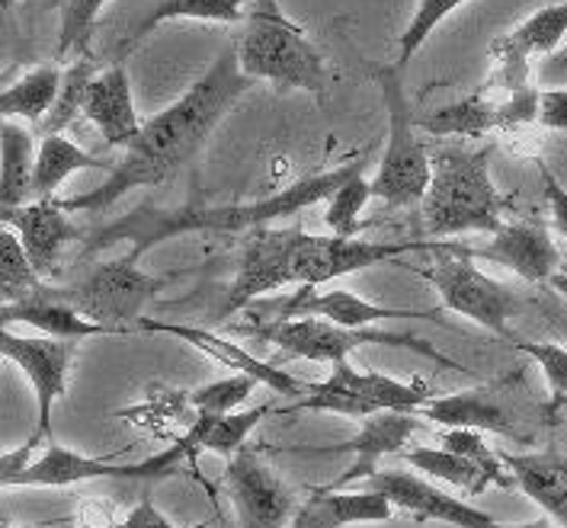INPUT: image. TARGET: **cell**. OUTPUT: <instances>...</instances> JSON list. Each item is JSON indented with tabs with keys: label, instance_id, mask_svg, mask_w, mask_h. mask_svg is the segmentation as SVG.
<instances>
[{
	"label": "cell",
	"instance_id": "cell-5",
	"mask_svg": "<svg viewBox=\"0 0 567 528\" xmlns=\"http://www.w3.org/2000/svg\"><path fill=\"white\" fill-rule=\"evenodd\" d=\"M238 333H247L260 343L276 346L279 355H289V359H308V362H324L333 365L340 359H347L350 352L359 346H394V350L417 352L426 355L430 362H440L452 372H465L455 359H449L440 350H433L426 340L411 337V333H389V330H372V327H362V330H350V327H340V323L324 321V318H289V321H260L257 327H244Z\"/></svg>",
	"mask_w": 567,
	"mask_h": 528
},
{
	"label": "cell",
	"instance_id": "cell-25",
	"mask_svg": "<svg viewBox=\"0 0 567 528\" xmlns=\"http://www.w3.org/2000/svg\"><path fill=\"white\" fill-rule=\"evenodd\" d=\"M0 323L3 327H32L42 337H55V340H87V337H113L106 327L81 318L71 304H64L55 289L42 286V292L32 294L27 301L17 304H3L0 308Z\"/></svg>",
	"mask_w": 567,
	"mask_h": 528
},
{
	"label": "cell",
	"instance_id": "cell-44",
	"mask_svg": "<svg viewBox=\"0 0 567 528\" xmlns=\"http://www.w3.org/2000/svg\"><path fill=\"white\" fill-rule=\"evenodd\" d=\"M116 528H177L154 503L148 499H142L122 522H116Z\"/></svg>",
	"mask_w": 567,
	"mask_h": 528
},
{
	"label": "cell",
	"instance_id": "cell-9",
	"mask_svg": "<svg viewBox=\"0 0 567 528\" xmlns=\"http://www.w3.org/2000/svg\"><path fill=\"white\" fill-rule=\"evenodd\" d=\"M443 250H446V257H440V263L417 269L420 279H426L440 292L449 311H455L468 321L481 323L484 330L516 343L519 337L509 327V321L523 308V298L516 294V289H509L507 282L491 279L484 269L472 263L468 247L446 244Z\"/></svg>",
	"mask_w": 567,
	"mask_h": 528
},
{
	"label": "cell",
	"instance_id": "cell-19",
	"mask_svg": "<svg viewBox=\"0 0 567 528\" xmlns=\"http://www.w3.org/2000/svg\"><path fill=\"white\" fill-rule=\"evenodd\" d=\"M468 257L475 260H491L497 266H507L509 272H516L526 282H548L555 276V269L565 263L558 244L551 240L548 228L538 221H513L501 225L494 231V240L468 250Z\"/></svg>",
	"mask_w": 567,
	"mask_h": 528
},
{
	"label": "cell",
	"instance_id": "cell-20",
	"mask_svg": "<svg viewBox=\"0 0 567 528\" xmlns=\"http://www.w3.org/2000/svg\"><path fill=\"white\" fill-rule=\"evenodd\" d=\"M420 429L417 413H375V416H365L362 420V429H359L353 439H347L337 448H324V452H350L353 455V465L343 470L337 480H330L324 490H347L350 484H365L372 474H379V458L385 455H401L408 439Z\"/></svg>",
	"mask_w": 567,
	"mask_h": 528
},
{
	"label": "cell",
	"instance_id": "cell-40",
	"mask_svg": "<svg viewBox=\"0 0 567 528\" xmlns=\"http://www.w3.org/2000/svg\"><path fill=\"white\" fill-rule=\"evenodd\" d=\"M538 125L567 132V87H538Z\"/></svg>",
	"mask_w": 567,
	"mask_h": 528
},
{
	"label": "cell",
	"instance_id": "cell-26",
	"mask_svg": "<svg viewBox=\"0 0 567 528\" xmlns=\"http://www.w3.org/2000/svg\"><path fill=\"white\" fill-rule=\"evenodd\" d=\"M417 128L430 132L433 138H449V135H465V138H484L491 132H504L501 122V96L491 90H478L458 103L440 106L426 116H414Z\"/></svg>",
	"mask_w": 567,
	"mask_h": 528
},
{
	"label": "cell",
	"instance_id": "cell-31",
	"mask_svg": "<svg viewBox=\"0 0 567 528\" xmlns=\"http://www.w3.org/2000/svg\"><path fill=\"white\" fill-rule=\"evenodd\" d=\"M401 458L408 465H414V470H420V474L446 480L452 487L465 490L468 497H481L484 490L494 487V480L475 462H468L465 455H458L452 448H443V445L440 448H404Z\"/></svg>",
	"mask_w": 567,
	"mask_h": 528
},
{
	"label": "cell",
	"instance_id": "cell-32",
	"mask_svg": "<svg viewBox=\"0 0 567 528\" xmlns=\"http://www.w3.org/2000/svg\"><path fill=\"white\" fill-rule=\"evenodd\" d=\"M93 77H96V64H93L90 55H81L68 71H61L59 96H55L49 116L35 125L39 138H45V135H61L64 128H71L78 118L84 116V100H87V87Z\"/></svg>",
	"mask_w": 567,
	"mask_h": 528
},
{
	"label": "cell",
	"instance_id": "cell-48",
	"mask_svg": "<svg viewBox=\"0 0 567 528\" xmlns=\"http://www.w3.org/2000/svg\"><path fill=\"white\" fill-rule=\"evenodd\" d=\"M3 7H10V0H0V10H3Z\"/></svg>",
	"mask_w": 567,
	"mask_h": 528
},
{
	"label": "cell",
	"instance_id": "cell-8",
	"mask_svg": "<svg viewBox=\"0 0 567 528\" xmlns=\"http://www.w3.org/2000/svg\"><path fill=\"white\" fill-rule=\"evenodd\" d=\"M433 401V387L426 379L414 382H398L379 372H359L347 359L333 362L324 382H311V394L301 397L299 404L286 407V413L315 411V413H340L365 420L375 413H417Z\"/></svg>",
	"mask_w": 567,
	"mask_h": 528
},
{
	"label": "cell",
	"instance_id": "cell-42",
	"mask_svg": "<svg viewBox=\"0 0 567 528\" xmlns=\"http://www.w3.org/2000/svg\"><path fill=\"white\" fill-rule=\"evenodd\" d=\"M39 442H42L39 436H30L23 445L0 455V490H17V480L32 462V452L39 448Z\"/></svg>",
	"mask_w": 567,
	"mask_h": 528
},
{
	"label": "cell",
	"instance_id": "cell-46",
	"mask_svg": "<svg viewBox=\"0 0 567 528\" xmlns=\"http://www.w3.org/2000/svg\"><path fill=\"white\" fill-rule=\"evenodd\" d=\"M497 528H561V526H551V522H519V526H497Z\"/></svg>",
	"mask_w": 567,
	"mask_h": 528
},
{
	"label": "cell",
	"instance_id": "cell-36",
	"mask_svg": "<svg viewBox=\"0 0 567 528\" xmlns=\"http://www.w3.org/2000/svg\"><path fill=\"white\" fill-rule=\"evenodd\" d=\"M369 199H372V183L362 174L350 176L328 199L324 225L337 237H353L359 231V215H362Z\"/></svg>",
	"mask_w": 567,
	"mask_h": 528
},
{
	"label": "cell",
	"instance_id": "cell-34",
	"mask_svg": "<svg viewBox=\"0 0 567 528\" xmlns=\"http://www.w3.org/2000/svg\"><path fill=\"white\" fill-rule=\"evenodd\" d=\"M267 413H272L269 404H264V407H254V411H235V413L218 416V420L209 426L206 439H203V452L221 455L225 462H228V458H235L240 448L247 445V436L254 433V426H260Z\"/></svg>",
	"mask_w": 567,
	"mask_h": 528
},
{
	"label": "cell",
	"instance_id": "cell-12",
	"mask_svg": "<svg viewBox=\"0 0 567 528\" xmlns=\"http://www.w3.org/2000/svg\"><path fill=\"white\" fill-rule=\"evenodd\" d=\"M78 352V340H55V337H20L13 333V327L0 323V355L7 362H13L27 379H30L32 391H35V411H39V423L35 433L39 439L52 436V411L55 401L64 397L68 391V372Z\"/></svg>",
	"mask_w": 567,
	"mask_h": 528
},
{
	"label": "cell",
	"instance_id": "cell-23",
	"mask_svg": "<svg viewBox=\"0 0 567 528\" xmlns=\"http://www.w3.org/2000/svg\"><path fill=\"white\" fill-rule=\"evenodd\" d=\"M394 506L375 490H315L292 516V528H343L357 522H389Z\"/></svg>",
	"mask_w": 567,
	"mask_h": 528
},
{
	"label": "cell",
	"instance_id": "cell-11",
	"mask_svg": "<svg viewBox=\"0 0 567 528\" xmlns=\"http://www.w3.org/2000/svg\"><path fill=\"white\" fill-rule=\"evenodd\" d=\"M225 487L238 509L240 528H286L299 509L296 490L269 468L267 458L244 445L235 458H228Z\"/></svg>",
	"mask_w": 567,
	"mask_h": 528
},
{
	"label": "cell",
	"instance_id": "cell-33",
	"mask_svg": "<svg viewBox=\"0 0 567 528\" xmlns=\"http://www.w3.org/2000/svg\"><path fill=\"white\" fill-rule=\"evenodd\" d=\"M42 276L32 269L30 257L3 221H0V308L27 301L32 294L42 292Z\"/></svg>",
	"mask_w": 567,
	"mask_h": 528
},
{
	"label": "cell",
	"instance_id": "cell-29",
	"mask_svg": "<svg viewBox=\"0 0 567 528\" xmlns=\"http://www.w3.org/2000/svg\"><path fill=\"white\" fill-rule=\"evenodd\" d=\"M78 170H110L100 157L74 145L64 135H45L35 151V170H32V199H55L59 186Z\"/></svg>",
	"mask_w": 567,
	"mask_h": 528
},
{
	"label": "cell",
	"instance_id": "cell-38",
	"mask_svg": "<svg viewBox=\"0 0 567 528\" xmlns=\"http://www.w3.org/2000/svg\"><path fill=\"white\" fill-rule=\"evenodd\" d=\"M519 352H526L548 382V407L545 413H561L567 407V350L558 343H536V340H516L513 343Z\"/></svg>",
	"mask_w": 567,
	"mask_h": 528
},
{
	"label": "cell",
	"instance_id": "cell-45",
	"mask_svg": "<svg viewBox=\"0 0 567 528\" xmlns=\"http://www.w3.org/2000/svg\"><path fill=\"white\" fill-rule=\"evenodd\" d=\"M548 286L555 289L558 294H565L567 298V263H561L558 269H555V276L548 279Z\"/></svg>",
	"mask_w": 567,
	"mask_h": 528
},
{
	"label": "cell",
	"instance_id": "cell-14",
	"mask_svg": "<svg viewBox=\"0 0 567 528\" xmlns=\"http://www.w3.org/2000/svg\"><path fill=\"white\" fill-rule=\"evenodd\" d=\"M365 490H375L379 497H385L394 509H404L414 516V522H446L455 528H497L501 522L484 513L478 506H472L468 499H458L440 490L436 484H430L426 477L411 474V470H379L372 474L365 484H359Z\"/></svg>",
	"mask_w": 567,
	"mask_h": 528
},
{
	"label": "cell",
	"instance_id": "cell-39",
	"mask_svg": "<svg viewBox=\"0 0 567 528\" xmlns=\"http://www.w3.org/2000/svg\"><path fill=\"white\" fill-rule=\"evenodd\" d=\"M257 379L244 375V372H235L228 379H218V382L203 384L189 394V404L196 413H212V416H225V413H235L254 394L257 387Z\"/></svg>",
	"mask_w": 567,
	"mask_h": 528
},
{
	"label": "cell",
	"instance_id": "cell-41",
	"mask_svg": "<svg viewBox=\"0 0 567 528\" xmlns=\"http://www.w3.org/2000/svg\"><path fill=\"white\" fill-rule=\"evenodd\" d=\"M538 179H542V189H545V203H548L551 225H555V231L567 240V189L558 183V176L551 174L545 164H538Z\"/></svg>",
	"mask_w": 567,
	"mask_h": 528
},
{
	"label": "cell",
	"instance_id": "cell-24",
	"mask_svg": "<svg viewBox=\"0 0 567 528\" xmlns=\"http://www.w3.org/2000/svg\"><path fill=\"white\" fill-rule=\"evenodd\" d=\"M516 487L542 506L555 522L567 528V458L555 448L526 452V455H501Z\"/></svg>",
	"mask_w": 567,
	"mask_h": 528
},
{
	"label": "cell",
	"instance_id": "cell-27",
	"mask_svg": "<svg viewBox=\"0 0 567 528\" xmlns=\"http://www.w3.org/2000/svg\"><path fill=\"white\" fill-rule=\"evenodd\" d=\"M35 132L17 118H0V208L27 206L32 199Z\"/></svg>",
	"mask_w": 567,
	"mask_h": 528
},
{
	"label": "cell",
	"instance_id": "cell-18",
	"mask_svg": "<svg viewBox=\"0 0 567 528\" xmlns=\"http://www.w3.org/2000/svg\"><path fill=\"white\" fill-rule=\"evenodd\" d=\"M138 330H151V333H171L183 343H189L193 350L206 352L209 359L235 369V372H244L250 379H257L260 384L272 387L276 394H289V397H308L311 394V384L292 379L286 369H279L276 362H264L257 355L244 350L240 343H231L228 337H218L212 330H203V327H189V323H164V321H151V318H142L138 321Z\"/></svg>",
	"mask_w": 567,
	"mask_h": 528
},
{
	"label": "cell",
	"instance_id": "cell-30",
	"mask_svg": "<svg viewBox=\"0 0 567 528\" xmlns=\"http://www.w3.org/2000/svg\"><path fill=\"white\" fill-rule=\"evenodd\" d=\"M61 87L59 64H42L20 77L17 84L0 90V118H30V125H39L49 116Z\"/></svg>",
	"mask_w": 567,
	"mask_h": 528
},
{
	"label": "cell",
	"instance_id": "cell-13",
	"mask_svg": "<svg viewBox=\"0 0 567 528\" xmlns=\"http://www.w3.org/2000/svg\"><path fill=\"white\" fill-rule=\"evenodd\" d=\"M301 235V225L296 228H257L254 235L244 240L238 257V272L231 279V289L225 298L221 314H235L240 308H250L254 301H260L267 292L296 286L292 279V250Z\"/></svg>",
	"mask_w": 567,
	"mask_h": 528
},
{
	"label": "cell",
	"instance_id": "cell-1",
	"mask_svg": "<svg viewBox=\"0 0 567 528\" xmlns=\"http://www.w3.org/2000/svg\"><path fill=\"white\" fill-rule=\"evenodd\" d=\"M254 87L250 77H244L238 68L235 42L212 61V68L186 90L179 100H174L167 110L142 122L138 135L125 145L122 161L110 170L106 183L90 189L84 196L61 199L64 211L78 215H96L116 206L122 196L142 186H161L171 176L183 170V164L193 161V154L209 142V135L218 128V122L231 113L247 90Z\"/></svg>",
	"mask_w": 567,
	"mask_h": 528
},
{
	"label": "cell",
	"instance_id": "cell-6",
	"mask_svg": "<svg viewBox=\"0 0 567 528\" xmlns=\"http://www.w3.org/2000/svg\"><path fill=\"white\" fill-rule=\"evenodd\" d=\"M174 279H177V272L151 276L132 253H125L120 260L93 266L81 282H74L68 289H55V294L64 304H71L81 318L106 327L113 337H122V333L138 330L145 308Z\"/></svg>",
	"mask_w": 567,
	"mask_h": 528
},
{
	"label": "cell",
	"instance_id": "cell-47",
	"mask_svg": "<svg viewBox=\"0 0 567 528\" xmlns=\"http://www.w3.org/2000/svg\"><path fill=\"white\" fill-rule=\"evenodd\" d=\"M0 528H32V526H3V522H0ZM59 528H71V526H59Z\"/></svg>",
	"mask_w": 567,
	"mask_h": 528
},
{
	"label": "cell",
	"instance_id": "cell-21",
	"mask_svg": "<svg viewBox=\"0 0 567 528\" xmlns=\"http://www.w3.org/2000/svg\"><path fill=\"white\" fill-rule=\"evenodd\" d=\"M100 477H113V480H154L151 462H135V465H116L113 458H90L81 452H71L64 445L49 442V448L32 458L27 470L20 474L17 487H74L84 480H100Z\"/></svg>",
	"mask_w": 567,
	"mask_h": 528
},
{
	"label": "cell",
	"instance_id": "cell-3",
	"mask_svg": "<svg viewBox=\"0 0 567 528\" xmlns=\"http://www.w3.org/2000/svg\"><path fill=\"white\" fill-rule=\"evenodd\" d=\"M420 206L430 237L494 235L504 225V199L491 179V147H436L430 154V189Z\"/></svg>",
	"mask_w": 567,
	"mask_h": 528
},
{
	"label": "cell",
	"instance_id": "cell-4",
	"mask_svg": "<svg viewBox=\"0 0 567 528\" xmlns=\"http://www.w3.org/2000/svg\"><path fill=\"white\" fill-rule=\"evenodd\" d=\"M238 68L244 77L267 81L279 90H308L324 93L328 87V64L324 55L315 49V42L305 35L299 23H292L276 0H257L254 10H247V20L240 23Z\"/></svg>",
	"mask_w": 567,
	"mask_h": 528
},
{
	"label": "cell",
	"instance_id": "cell-28",
	"mask_svg": "<svg viewBox=\"0 0 567 528\" xmlns=\"http://www.w3.org/2000/svg\"><path fill=\"white\" fill-rule=\"evenodd\" d=\"M257 0H161L154 3L145 20L122 39V52L135 49L142 39H148L151 32L161 23H177V20H196V23H244L247 20V7Z\"/></svg>",
	"mask_w": 567,
	"mask_h": 528
},
{
	"label": "cell",
	"instance_id": "cell-17",
	"mask_svg": "<svg viewBox=\"0 0 567 528\" xmlns=\"http://www.w3.org/2000/svg\"><path fill=\"white\" fill-rule=\"evenodd\" d=\"M513 379H501L494 384H481L468 391H455L449 397H433L426 407H420V420H433L446 429H475V433H494L504 439H526L519 423L504 404V387Z\"/></svg>",
	"mask_w": 567,
	"mask_h": 528
},
{
	"label": "cell",
	"instance_id": "cell-16",
	"mask_svg": "<svg viewBox=\"0 0 567 528\" xmlns=\"http://www.w3.org/2000/svg\"><path fill=\"white\" fill-rule=\"evenodd\" d=\"M269 314H276L279 321H289V318H324V321L340 323V327H350V330H362V327H372L379 321H391V318H423V321H440L436 314L440 311H430V308H385V304H375V301H365L353 292H321L315 294V289L299 286V292H292L286 301H272L264 304ZM272 321V318H267Z\"/></svg>",
	"mask_w": 567,
	"mask_h": 528
},
{
	"label": "cell",
	"instance_id": "cell-2",
	"mask_svg": "<svg viewBox=\"0 0 567 528\" xmlns=\"http://www.w3.org/2000/svg\"><path fill=\"white\" fill-rule=\"evenodd\" d=\"M362 174V161H350L337 170L324 174L301 176L299 183L272 193L267 199H254V203H225V206H183V208H151L142 206L132 211L128 218H122L116 225L103 228L100 235L90 240L87 253L116 244V240H132V257L142 260L151 247L171 240L177 235L189 231H225V235H238V231H257L267 228L276 218H289L299 215L305 208L328 203L330 196L350 179Z\"/></svg>",
	"mask_w": 567,
	"mask_h": 528
},
{
	"label": "cell",
	"instance_id": "cell-37",
	"mask_svg": "<svg viewBox=\"0 0 567 528\" xmlns=\"http://www.w3.org/2000/svg\"><path fill=\"white\" fill-rule=\"evenodd\" d=\"M110 0H68L64 13H61V32H59V59L78 52L87 55L90 52V35L96 30L100 13L106 10Z\"/></svg>",
	"mask_w": 567,
	"mask_h": 528
},
{
	"label": "cell",
	"instance_id": "cell-15",
	"mask_svg": "<svg viewBox=\"0 0 567 528\" xmlns=\"http://www.w3.org/2000/svg\"><path fill=\"white\" fill-rule=\"evenodd\" d=\"M0 221L20 237L32 269L42 279L59 269L61 250L71 240L84 237L81 225L71 218V211H64L61 199H32L27 206L0 208Z\"/></svg>",
	"mask_w": 567,
	"mask_h": 528
},
{
	"label": "cell",
	"instance_id": "cell-10",
	"mask_svg": "<svg viewBox=\"0 0 567 528\" xmlns=\"http://www.w3.org/2000/svg\"><path fill=\"white\" fill-rule=\"evenodd\" d=\"M436 244L426 240H353V237H318L301 228L292 250V279L296 286L318 289L337 276H350L359 269L394 263L411 250H430Z\"/></svg>",
	"mask_w": 567,
	"mask_h": 528
},
{
	"label": "cell",
	"instance_id": "cell-35",
	"mask_svg": "<svg viewBox=\"0 0 567 528\" xmlns=\"http://www.w3.org/2000/svg\"><path fill=\"white\" fill-rule=\"evenodd\" d=\"M462 3H468V0H420L411 23H408V30H404L401 42H398V64L394 68L401 71L408 61L414 59L420 49L426 45V39L440 30V23L449 20Z\"/></svg>",
	"mask_w": 567,
	"mask_h": 528
},
{
	"label": "cell",
	"instance_id": "cell-22",
	"mask_svg": "<svg viewBox=\"0 0 567 528\" xmlns=\"http://www.w3.org/2000/svg\"><path fill=\"white\" fill-rule=\"evenodd\" d=\"M84 118L93 122L110 147H125L142 128V118L135 113V93L125 64L116 61L106 71H96L90 81L84 100Z\"/></svg>",
	"mask_w": 567,
	"mask_h": 528
},
{
	"label": "cell",
	"instance_id": "cell-7",
	"mask_svg": "<svg viewBox=\"0 0 567 528\" xmlns=\"http://www.w3.org/2000/svg\"><path fill=\"white\" fill-rule=\"evenodd\" d=\"M401 71L394 64H382L375 71V81L382 87V100L389 110V147L379 164V174L372 176V199H382L389 208H414L423 203L430 189V151L417 138V122L411 113V103L401 87Z\"/></svg>",
	"mask_w": 567,
	"mask_h": 528
},
{
	"label": "cell",
	"instance_id": "cell-43",
	"mask_svg": "<svg viewBox=\"0 0 567 528\" xmlns=\"http://www.w3.org/2000/svg\"><path fill=\"white\" fill-rule=\"evenodd\" d=\"M542 87H567V42H561L551 55H545L536 68Z\"/></svg>",
	"mask_w": 567,
	"mask_h": 528
}]
</instances>
